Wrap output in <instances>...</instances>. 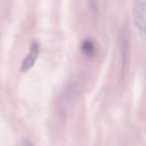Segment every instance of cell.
Segmentation results:
<instances>
[{
    "label": "cell",
    "instance_id": "cell-1",
    "mask_svg": "<svg viewBox=\"0 0 146 146\" xmlns=\"http://www.w3.org/2000/svg\"><path fill=\"white\" fill-rule=\"evenodd\" d=\"M133 21L142 37H146V0H134Z\"/></svg>",
    "mask_w": 146,
    "mask_h": 146
},
{
    "label": "cell",
    "instance_id": "cell-2",
    "mask_svg": "<svg viewBox=\"0 0 146 146\" xmlns=\"http://www.w3.org/2000/svg\"><path fill=\"white\" fill-rule=\"evenodd\" d=\"M40 44L37 41L33 42L30 46V51H29V54L25 57V58L22 62V64L20 67L21 71L26 72V71L29 70L35 65V64L38 58V56L40 54Z\"/></svg>",
    "mask_w": 146,
    "mask_h": 146
},
{
    "label": "cell",
    "instance_id": "cell-3",
    "mask_svg": "<svg viewBox=\"0 0 146 146\" xmlns=\"http://www.w3.org/2000/svg\"><path fill=\"white\" fill-rule=\"evenodd\" d=\"M119 47L121 52L122 58V70L125 71L128 64V56H129V44L126 35L122 33L119 36Z\"/></svg>",
    "mask_w": 146,
    "mask_h": 146
},
{
    "label": "cell",
    "instance_id": "cell-4",
    "mask_svg": "<svg viewBox=\"0 0 146 146\" xmlns=\"http://www.w3.org/2000/svg\"><path fill=\"white\" fill-rule=\"evenodd\" d=\"M81 51L84 55L88 57L93 56L96 52V46L94 41L90 39L84 40L81 44Z\"/></svg>",
    "mask_w": 146,
    "mask_h": 146
},
{
    "label": "cell",
    "instance_id": "cell-5",
    "mask_svg": "<svg viewBox=\"0 0 146 146\" xmlns=\"http://www.w3.org/2000/svg\"><path fill=\"white\" fill-rule=\"evenodd\" d=\"M90 9L92 12L97 11V0H88Z\"/></svg>",
    "mask_w": 146,
    "mask_h": 146
},
{
    "label": "cell",
    "instance_id": "cell-6",
    "mask_svg": "<svg viewBox=\"0 0 146 146\" xmlns=\"http://www.w3.org/2000/svg\"><path fill=\"white\" fill-rule=\"evenodd\" d=\"M23 146H34L33 145V143H31V142H29V141H24L23 143Z\"/></svg>",
    "mask_w": 146,
    "mask_h": 146
}]
</instances>
